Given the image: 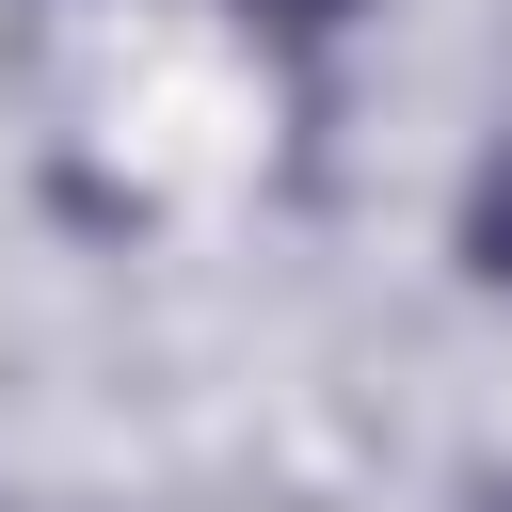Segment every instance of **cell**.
<instances>
[{
	"label": "cell",
	"mask_w": 512,
	"mask_h": 512,
	"mask_svg": "<svg viewBox=\"0 0 512 512\" xmlns=\"http://www.w3.org/2000/svg\"><path fill=\"white\" fill-rule=\"evenodd\" d=\"M480 512H512V480H480Z\"/></svg>",
	"instance_id": "obj_3"
},
{
	"label": "cell",
	"mask_w": 512,
	"mask_h": 512,
	"mask_svg": "<svg viewBox=\"0 0 512 512\" xmlns=\"http://www.w3.org/2000/svg\"><path fill=\"white\" fill-rule=\"evenodd\" d=\"M240 16H256V32H288V48H320V32H352L368 0H240Z\"/></svg>",
	"instance_id": "obj_2"
},
{
	"label": "cell",
	"mask_w": 512,
	"mask_h": 512,
	"mask_svg": "<svg viewBox=\"0 0 512 512\" xmlns=\"http://www.w3.org/2000/svg\"><path fill=\"white\" fill-rule=\"evenodd\" d=\"M464 272L480 288H512V128L480 144V176H464Z\"/></svg>",
	"instance_id": "obj_1"
}]
</instances>
